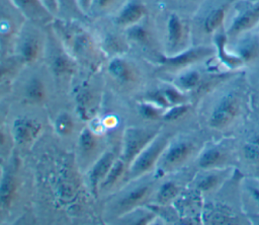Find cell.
Returning a JSON list of instances; mask_svg holds the SVG:
<instances>
[{"mask_svg":"<svg viewBox=\"0 0 259 225\" xmlns=\"http://www.w3.org/2000/svg\"><path fill=\"white\" fill-rule=\"evenodd\" d=\"M53 23L61 45L72 58L87 63L96 61V45L86 29L79 24L64 20H54Z\"/></svg>","mask_w":259,"mask_h":225,"instance_id":"cell-1","label":"cell"},{"mask_svg":"<svg viewBox=\"0 0 259 225\" xmlns=\"http://www.w3.org/2000/svg\"><path fill=\"white\" fill-rule=\"evenodd\" d=\"M26 22V18L11 0H0V54H8Z\"/></svg>","mask_w":259,"mask_h":225,"instance_id":"cell-2","label":"cell"},{"mask_svg":"<svg viewBox=\"0 0 259 225\" xmlns=\"http://www.w3.org/2000/svg\"><path fill=\"white\" fill-rule=\"evenodd\" d=\"M34 24L35 23L30 21L29 24L25 22L14 44V56H16L23 65L34 63L41 56L45 49L44 38L39 30L33 26Z\"/></svg>","mask_w":259,"mask_h":225,"instance_id":"cell-3","label":"cell"},{"mask_svg":"<svg viewBox=\"0 0 259 225\" xmlns=\"http://www.w3.org/2000/svg\"><path fill=\"white\" fill-rule=\"evenodd\" d=\"M168 145L167 137L158 134L127 166V176L134 179L152 170Z\"/></svg>","mask_w":259,"mask_h":225,"instance_id":"cell-4","label":"cell"},{"mask_svg":"<svg viewBox=\"0 0 259 225\" xmlns=\"http://www.w3.org/2000/svg\"><path fill=\"white\" fill-rule=\"evenodd\" d=\"M159 134L158 130L142 127L125 129L122 139L121 159L128 166L142 150Z\"/></svg>","mask_w":259,"mask_h":225,"instance_id":"cell-5","label":"cell"},{"mask_svg":"<svg viewBox=\"0 0 259 225\" xmlns=\"http://www.w3.org/2000/svg\"><path fill=\"white\" fill-rule=\"evenodd\" d=\"M190 36V26L187 20L177 13L171 12L166 22V49L167 56H172L187 49Z\"/></svg>","mask_w":259,"mask_h":225,"instance_id":"cell-6","label":"cell"},{"mask_svg":"<svg viewBox=\"0 0 259 225\" xmlns=\"http://www.w3.org/2000/svg\"><path fill=\"white\" fill-rule=\"evenodd\" d=\"M259 24V1H244L238 5V13L227 32L229 40L240 38Z\"/></svg>","mask_w":259,"mask_h":225,"instance_id":"cell-7","label":"cell"},{"mask_svg":"<svg viewBox=\"0 0 259 225\" xmlns=\"http://www.w3.org/2000/svg\"><path fill=\"white\" fill-rule=\"evenodd\" d=\"M214 50L209 47L197 46L194 48L185 49L184 51L172 56H162L160 58V62L167 69L179 71L214 55Z\"/></svg>","mask_w":259,"mask_h":225,"instance_id":"cell-8","label":"cell"},{"mask_svg":"<svg viewBox=\"0 0 259 225\" xmlns=\"http://www.w3.org/2000/svg\"><path fill=\"white\" fill-rule=\"evenodd\" d=\"M147 14V6L143 0H126L115 12L114 23L123 29L138 24Z\"/></svg>","mask_w":259,"mask_h":225,"instance_id":"cell-9","label":"cell"},{"mask_svg":"<svg viewBox=\"0 0 259 225\" xmlns=\"http://www.w3.org/2000/svg\"><path fill=\"white\" fill-rule=\"evenodd\" d=\"M238 110L239 103L237 96L233 93H228L214 106L209 118V125L217 129L224 128L234 120Z\"/></svg>","mask_w":259,"mask_h":225,"instance_id":"cell-10","label":"cell"},{"mask_svg":"<svg viewBox=\"0 0 259 225\" xmlns=\"http://www.w3.org/2000/svg\"><path fill=\"white\" fill-rule=\"evenodd\" d=\"M109 74L121 84H134L140 79V71L131 60L117 55L108 63Z\"/></svg>","mask_w":259,"mask_h":225,"instance_id":"cell-11","label":"cell"},{"mask_svg":"<svg viewBox=\"0 0 259 225\" xmlns=\"http://www.w3.org/2000/svg\"><path fill=\"white\" fill-rule=\"evenodd\" d=\"M193 150V144L188 141H180L168 145L161 156L162 169L169 171L182 165L190 157Z\"/></svg>","mask_w":259,"mask_h":225,"instance_id":"cell-12","label":"cell"},{"mask_svg":"<svg viewBox=\"0 0 259 225\" xmlns=\"http://www.w3.org/2000/svg\"><path fill=\"white\" fill-rule=\"evenodd\" d=\"M19 9L26 20L38 23H48L54 21L55 16L51 14L39 0H11Z\"/></svg>","mask_w":259,"mask_h":225,"instance_id":"cell-13","label":"cell"},{"mask_svg":"<svg viewBox=\"0 0 259 225\" xmlns=\"http://www.w3.org/2000/svg\"><path fill=\"white\" fill-rule=\"evenodd\" d=\"M41 125L36 120L30 118H18L12 125V136L14 141L19 144H28L37 138L40 133Z\"/></svg>","mask_w":259,"mask_h":225,"instance_id":"cell-14","label":"cell"},{"mask_svg":"<svg viewBox=\"0 0 259 225\" xmlns=\"http://www.w3.org/2000/svg\"><path fill=\"white\" fill-rule=\"evenodd\" d=\"M228 35L227 32L224 30V27L219 29L213 34V44H214V52L217 53L218 59L221 61L222 64H224L229 69H238L245 65L243 60L237 55L230 53L227 49L228 45Z\"/></svg>","mask_w":259,"mask_h":225,"instance_id":"cell-15","label":"cell"},{"mask_svg":"<svg viewBox=\"0 0 259 225\" xmlns=\"http://www.w3.org/2000/svg\"><path fill=\"white\" fill-rule=\"evenodd\" d=\"M114 161V154L110 151H107L103 153L92 165L88 174V178L90 186L94 194H97V192L99 191L100 184L105 179Z\"/></svg>","mask_w":259,"mask_h":225,"instance_id":"cell-16","label":"cell"},{"mask_svg":"<svg viewBox=\"0 0 259 225\" xmlns=\"http://www.w3.org/2000/svg\"><path fill=\"white\" fill-rule=\"evenodd\" d=\"M245 64L252 63L259 58V35L247 34L240 40L236 53Z\"/></svg>","mask_w":259,"mask_h":225,"instance_id":"cell-17","label":"cell"},{"mask_svg":"<svg viewBox=\"0 0 259 225\" xmlns=\"http://www.w3.org/2000/svg\"><path fill=\"white\" fill-rule=\"evenodd\" d=\"M50 65L54 74L58 76L72 74L75 66L74 58L69 55V53L64 49L63 46L61 48V51H57L51 54Z\"/></svg>","mask_w":259,"mask_h":225,"instance_id":"cell-18","label":"cell"},{"mask_svg":"<svg viewBox=\"0 0 259 225\" xmlns=\"http://www.w3.org/2000/svg\"><path fill=\"white\" fill-rule=\"evenodd\" d=\"M230 4L227 2L222 6L212 8L204 17L203 22H202V27L203 31L206 34H214L219 29L223 28L224 20L226 17V12H227V7Z\"/></svg>","mask_w":259,"mask_h":225,"instance_id":"cell-19","label":"cell"},{"mask_svg":"<svg viewBox=\"0 0 259 225\" xmlns=\"http://www.w3.org/2000/svg\"><path fill=\"white\" fill-rule=\"evenodd\" d=\"M16 194V181L12 174L6 172L0 179V211L11 206Z\"/></svg>","mask_w":259,"mask_h":225,"instance_id":"cell-20","label":"cell"},{"mask_svg":"<svg viewBox=\"0 0 259 225\" xmlns=\"http://www.w3.org/2000/svg\"><path fill=\"white\" fill-rule=\"evenodd\" d=\"M150 194V186L149 185H140L137 186L135 190H131L125 195L121 197L118 202V208L121 209L122 212H126L128 210L134 209L138 206L141 202H143L148 195Z\"/></svg>","mask_w":259,"mask_h":225,"instance_id":"cell-21","label":"cell"},{"mask_svg":"<svg viewBox=\"0 0 259 225\" xmlns=\"http://www.w3.org/2000/svg\"><path fill=\"white\" fill-rule=\"evenodd\" d=\"M77 111L83 120H89L95 113V97L88 88H82L76 97Z\"/></svg>","mask_w":259,"mask_h":225,"instance_id":"cell-22","label":"cell"},{"mask_svg":"<svg viewBox=\"0 0 259 225\" xmlns=\"http://www.w3.org/2000/svg\"><path fill=\"white\" fill-rule=\"evenodd\" d=\"M24 90L27 100L33 103H39L44 101L47 95L46 85L37 77H33L29 81H27Z\"/></svg>","mask_w":259,"mask_h":225,"instance_id":"cell-23","label":"cell"},{"mask_svg":"<svg viewBox=\"0 0 259 225\" xmlns=\"http://www.w3.org/2000/svg\"><path fill=\"white\" fill-rule=\"evenodd\" d=\"M98 142L95 134L88 128H84L79 135L78 148L83 156H90L97 149Z\"/></svg>","mask_w":259,"mask_h":225,"instance_id":"cell-24","label":"cell"},{"mask_svg":"<svg viewBox=\"0 0 259 225\" xmlns=\"http://www.w3.org/2000/svg\"><path fill=\"white\" fill-rule=\"evenodd\" d=\"M224 161V153L218 147H210L204 150L198 160L199 166L202 168H212L219 166Z\"/></svg>","mask_w":259,"mask_h":225,"instance_id":"cell-25","label":"cell"},{"mask_svg":"<svg viewBox=\"0 0 259 225\" xmlns=\"http://www.w3.org/2000/svg\"><path fill=\"white\" fill-rule=\"evenodd\" d=\"M126 168H127V165L121 158L115 159V161L113 162L108 174L106 175L105 179L100 184V188L101 189H107V188L115 184L116 181L122 176V174L126 170Z\"/></svg>","mask_w":259,"mask_h":225,"instance_id":"cell-26","label":"cell"},{"mask_svg":"<svg viewBox=\"0 0 259 225\" xmlns=\"http://www.w3.org/2000/svg\"><path fill=\"white\" fill-rule=\"evenodd\" d=\"M200 83V74L196 70H187L180 74L176 79V85L179 89L190 90Z\"/></svg>","mask_w":259,"mask_h":225,"instance_id":"cell-27","label":"cell"},{"mask_svg":"<svg viewBox=\"0 0 259 225\" xmlns=\"http://www.w3.org/2000/svg\"><path fill=\"white\" fill-rule=\"evenodd\" d=\"M126 0H93L91 11L97 13H109L110 11H117Z\"/></svg>","mask_w":259,"mask_h":225,"instance_id":"cell-28","label":"cell"},{"mask_svg":"<svg viewBox=\"0 0 259 225\" xmlns=\"http://www.w3.org/2000/svg\"><path fill=\"white\" fill-rule=\"evenodd\" d=\"M20 65H23V63L16 56H14L13 59L0 61V84L10 77Z\"/></svg>","mask_w":259,"mask_h":225,"instance_id":"cell-29","label":"cell"},{"mask_svg":"<svg viewBox=\"0 0 259 225\" xmlns=\"http://www.w3.org/2000/svg\"><path fill=\"white\" fill-rule=\"evenodd\" d=\"M244 155L250 162H259V136H255L250 139L243 148Z\"/></svg>","mask_w":259,"mask_h":225,"instance_id":"cell-30","label":"cell"},{"mask_svg":"<svg viewBox=\"0 0 259 225\" xmlns=\"http://www.w3.org/2000/svg\"><path fill=\"white\" fill-rule=\"evenodd\" d=\"M178 194V188L173 182L164 183L157 195V200L160 204H167L172 201Z\"/></svg>","mask_w":259,"mask_h":225,"instance_id":"cell-31","label":"cell"},{"mask_svg":"<svg viewBox=\"0 0 259 225\" xmlns=\"http://www.w3.org/2000/svg\"><path fill=\"white\" fill-rule=\"evenodd\" d=\"M103 44H104V49L105 50H110V52L115 54V56L119 55L120 53H122L126 49L125 41L120 39L119 36H116V35H113V34L107 35L105 38Z\"/></svg>","mask_w":259,"mask_h":225,"instance_id":"cell-32","label":"cell"},{"mask_svg":"<svg viewBox=\"0 0 259 225\" xmlns=\"http://www.w3.org/2000/svg\"><path fill=\"white\" fill-rule=\"evenodd\" d=\"M73 120L68 114H60L55 122L56 131L61 136H67L69 135L73 130Z\"/></svg>","mask_w":259,"mask_h":225,"instance_id":"cell-33","label":"cell"},{"mask_svg":"<svg viewBox=\"0 0 259 225\" xmlns=\"http://www.w3.org/2000/svg\"><path fill=\"white\" fill-rule=\"evenodd\" d=\"M60 14L65 13L67 15H78L81 14L84 16L83 12L79 8L77 0H58Z\"/></svg>","mask_w":259,"mask_h":225,"instance_id":"cell-34","label":"cell"},{"mask_svg":"<svg viewBox=\"0 0 259 225\" xmlns=\"http://www.w3.org/2000/svg\"><path fill=\"white\" fill-rule=\"evenodd\" d=\"M188 110V105L185 103L171 105L167 111L163 114V119L166 121H174L184 116Z\"/></svg>","mask_w":259,"mask_h":225,"instance_id":"cell-35","label":"cell"},{"mask_svg":"<svg viewBox=\"0 0 259 225\" xmlns=\"http://www.w3.org/2000/svg\"><path fill=\"white\" fill-rule=\"evenodd\" d=\"M141 115L146 119H158L159 117L163 116L162 107L154 104L153 102H146L140 106Z\"/></svg>","mask_w":259,"mask_h":225,"instance_id":"cell-36","label":"cell"},{"mask_svg":"<svg viewBox=\"0 0 259 225\" xmlns=\"http://www.w3.org/2000/svg\"><path fill=\"white\" fill-rule=\"evenodd\" d=\"M162 92H163L169 106L184 103V101H185L184 96L176 88H171V87L165 88V89H163Z\"/></svg>","mask_w":259,"mask_h":225,"instance_id":"cell-37","label":"cell"},{"mask_svg":"<svg viewBox=\"0 0 259 225\" xmlns=\"http://www.w3.org/2000/svg\"><path fill=\"white\" fill-rule=\"evenodd\" d=\"M220 177L215 174H209L206 175L201 179V181L198 183V188L202 191H207L210 189H213L219 183Z\"/></svg>","mask_w":259,"mask_h":225,"instance_id":"cell-38","label":"cell"},{"mask_svg":"<svg viewBox=\"0 0 259 225\" xmlns=\"http://www.w3.org/2000/svg\"><path fill=\"white\" fill-rule=\"evenodd\" d=\"M42 5L48 9V11L53 14L55 17H58L60 15V8L58 0H39Z\"/></svg>","mask_w":259,"mask_h":225,"instance_id":"cell-39","label":"cell"},{"mask_svg":"<svg viewBox=\"0 0 259 225\" xmlns=\"http://www.w3.org/2000/svg\"><path fill=\"white\" fill-rule=\"evenodd\" d=\"M92 1L93 0H77L79 8L83 12V14H87L91 11V6H92Z\"/></svg>","mask_w":259,"mask_h":225,"instance_id":"cell-40","label":"cell"},{"mask_svg":"<svg viewBox=\"0 0 259 225\" xmlns=\"http://www.w3.org/2000/svg\"><path fill=\"white\" fill-rule=\"evenodd\" d=\"M250 194H251V197L253 198L254 202L258 205L259 207V190L258 189H255V188H251L250 189Z\"/></svg>","mask_w":259,"mask_h":225,"instance_id":"cell-41","label":"cell"},{"mask_svg":"<svg viewBox=\"0 0 259 225\" xmlns=\"http://www.w3.org/2000/svg\"><path fill=\"white\" fill-rule=\"evenodd\" d=\"M4 141H5V135H4V133L1 129V127H0V145H2L4 143Z\"/></svg>","mask_w":259,"mask_h":225,"instance_id":"cell-42","label":"cell"},{"mask_svg":"<svg viewBox=\"0 0 259 225\" xmlns=\"http://www.w3.org/2000/svg\"><path fill=\"white\" fill-rule=\"evenodd\" d=\"M180 1H183V2H189L190 4H195L197 2H200V1H203V0H180Z\"/></svg>","mask_w":259,"mask_h":225,"instance_id":"cell-43","label":"cell"},{"mask_svg":"<svg viewBox=\"0 0 259 225\" xmlns=\"http://www.w3.org/2000/svg\"><path fill=\"white\" fill-rule=\"evenodd\" d=\"M235 1H237V0H227V2L229 3V4H231V3H233V2H235Z\"/></svg>","mask_w":259,"mask_h":225,"instance_id":"cell-44","label":"cell"},{"mask_svg":"<svg viewBox=\"0 0 259 225\" xmlns=\"http://www.w3.org/2000/svg\"><path fill=\"white\" fill-rule=\"evenodd\" d=\"M248 1H251V2H256V1H259V0H248Z\"/></svg>","mask_w":259,"mask_h":225,"instance_id":"cell-45","label":"cell"}]
</instances>
